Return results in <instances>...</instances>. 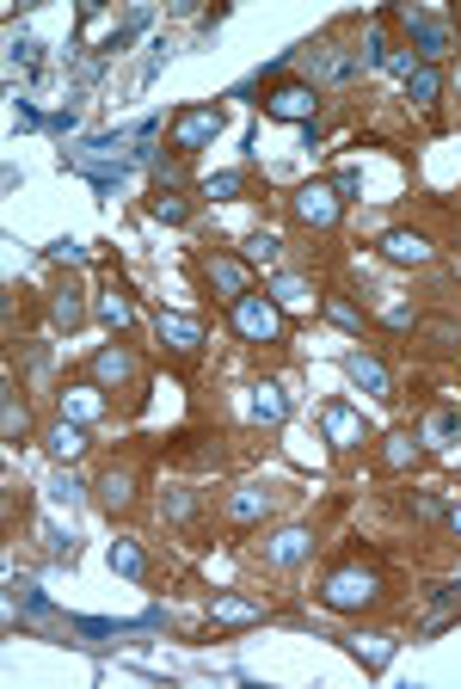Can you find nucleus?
<instances>
[{"label": "nucleus", "mask_w": 461, "mask_h": 689, "mask_svg": "<svg viewBox=\"0 0 461 689\" xmlns=\"http://www.w3.org/2000/svg\"><path fill=\"white\" fill-rule=\"evenodd\" d=\"M290 210H295V222H302V228H314V235H333L338 216H345V197H338V185H326V179H307V185H295Z\"/></svg>", "instance_id": "f257e3e1"}, {"label": "nucleus", "mask_w": 461, "mask_h": 689, "mask_svg": "<svg viewBox=\"0 0 461 689\" xmlns=\"http://www.w3.org/2000/svg\"><path fill=\"white\" fill-rule=\"evenodd\" d=\"M375 597H382V579H375L369 566H338V573H326V585H321L326 610H369Z\"/></svg>", "instance_id": "f03ea898"}, {"label": "nucleus", "mask_w": 461, "mask_h": 689, "mask_svg": "<svg viewBox=\"0 0 461 689\" xmlns=\"http://www.w3.org/2000/svg\"><path fill=\"white\" fill-rule=\"evenodd\" d=\"M222 136V105H191L172 117L167 142H172V155H198V148H210V142Z\"/></svg>", "instance_id": "7ed1b4c3"}, {"label": "nucleus", "mask_w": 461, "mask_h": 689, "mask_svg": "<svg viewBox=\"0 0 461 689\" xmlns=\"http://www.w3.org/2000/svg\"><path fill=\"white\" fill-rule=\"evenodd\" d=\"M198 271H203V283H210V290L228 302V308H234L240 296H252V266H246V259H234V252H203Z\"/></svg>", "instance_id": "20e7f679"}, {"label": "nucleus", "mask_w": 461, "mask_h": 689, "mask_svg": "<svg viewBox=\"0 0 461 689\" xmlns=\"http://www.w3.org/2000/svg\"><path fill=\"white\" fill-rule=\"evenodd\" d=\"M259 105H265V117H277V124H314V117H321V93H314L307 80H283V87H271Z\"/></svg>", "instance_id": "39448f33"}, {"label": "nucleus", "mask_w": 461, "mask_h": 689, "mask_svg": "<svg viewBox=\"0 0 461 689\" xmlns=\"http://www.w3.org/2000/svg\"><path fill=\"white\" fill-rule=\"evenodd\" d=\"M234 332H240L246 344L283 339V308H277L271 296H240V302H234Z\"/></svg>", "instance_id": "423d86ee"}, {"label": "nucleus", "mask_w": 461, "mask_h": 689, "mask_svg": "<svg viewBox=\"0 0 461 689\" xmlns=\"http://www.w3.org/2000/svg\"><path fill=\"white\" fill-rule=\"evenodd\" d=\"M68 167H75V172H92V179H117V172H123V142H117V136L87 142V148H75V155H68Z\"/></svg>", "instance_id": "0eeeda50"}, {"label": "nucleus", "mask_w": 461, "mask_h": 689, "mask_svg": "<svg viewBox=\"0 0 461 689\" xmlns=\"http://www.w3.org/2000/svg\"><path fill=\"white\" fill-rule=\"evenodd\" d=\"M321 431H326V443H333V450H357V443H369L363 419H357L345 400H326V407H321Z\"/></svg>", "instance_id": "6e6552de"}, {"label": "nucleus", "mask_w": 461, "mask_h": 689, "mask_svg": "<svg viewBox=\"0 0 461 689\" xmlns=\"http://www.w3.org/2000/svg\"><path fill=\"white\" fill-rule=\"evenodd\" d=\"M92 314H99L111 332H130V320H136V302H130V290H123L117 278H105V283H99V296H92Z\"/></svg>", "instance_id": "1a4fd4ad"}, {"label": "nucleus", "mask_w": 461, "mask_h": 689, "mask_svg": "<svg viewBox=\"0 0 461 689\" xmlns=\"http://www.w3.org/2000/svg\"><path fill=\"white\" fill-rule=\"evenodd\" d=\"M400 25L418 37V49H425V63H437L449 49V25L443 19H430V13H418V7H400Z\"/></svg>", "instance_id": "9d476101"}, {"label": "nucleus", "mask_w": 461, "mask_h": 689, "mask_svg": "<svg viewBox=\"0 0 461 689\" xmlns=\"http://www.w3.org/2000/svg\"><path fill=\"white\" fill-rule=\"evenodd\" d=\"M382 259L387 266H430V240L418 228H387L382 235Z\"/></svg>", "instance_id": "9b49d317"}, {"label": "nucleus", "mask_w": 461, "mask_h": 689, "mask_svg": "<svg viewBox=\"0 0 461 689\" xmlns=\"http://www.w3.org/2000/svg\"><path fill=\"white\" fill-rule=\"evenodd\" d=\"M154 332H160V344H172L179 358H198V351H203V327L191 320V314H160Z\"/></svg>", "instance_id": "f8f14e48"}, {"label": "nucleus", "mask_w": 461, "mask_h": 689, "mask_svg": "<svg viewBox=\"0 0 461 689\" xmlns=\"http://www.w3.org/2000/svg\"><path fill=\"white\" fill-rule=\"evenodd\" d=\"M99 413H105V388H99V382H68V388H61V419L92 425Z\"/></svg>", "instance_id": "ddd939ff"}, {"label": "nucleus", "mask_w": 461, "mask_h": 689, "mask_svg": "<svg viewBox=\"0 0 461 689\" xmlns=\"http://www.w3.org/2000/svg\"><path fill=\"white\" fill-rule=\"evenodd\" d=\"M307 554H314V535H307L302 523H290V530H277L271 542H265V561L271 566H302Z\"/></svg>", "instance_id": "4468645a"}, {"label": "nucleus", "mask_w": 461, "mask_h": 689, "mask_svg": "<svg viewBox=\"0 0 461 689\" xmlns=\"http://www.w3.org/2000/svg\"><path fill=\"white\" fill-rule=\"evenodd\" d=\"M271 505H277V486H240L228 499V517L240 523V530H252L259 517H271Z\"/></svg>", "instance_id": "2eb2a0df"}, {"label": "nucleus", "mask_w": 461, "mask_h": 689, "mask_svg": "<svg viewBox=\"0 0 461 689\" xmlns=\"http://www.w3.org/2000/svg\"><path fill=\"white\" fill-rule=\"evenodd\" d=\"M259 615H265L259 597H234V591H222V597L210 603V622H215V628H252Z\"/></svg>", "instance_id": "dca6fc26"}, {"label": "nucleus", "mask_w": 461, "mask_h": 689, "mask_svg": "<svg viewBox=\"0 0 461 689\" xmlns=\"http://www.w3.org/2000/svg\"><path fill=\"white\" fill-rule=\"evenodd\" d=\"M92 382H99V388H123V382H136V358H130L123 344H105V351L92 358Z\"/></svg>", "instance_id": "f3484780"}, {"label": "nucleus", "mask_w": 461, "mask_h": 689, "mask_svg": "<svg viewBox=\"0 0 461 689\" xmlns=\"http://www.w3.org/2000/svg\"><path fill=\"white\" fill-rule=\"evenodd\" d=\"M345 370H351V382H363V394H375V400H394V382H387L382 358H369V351H351V358H345Z\"/></svg>", "instance_id": "a211bd4d"}, {"label": "nucleus", "mask_w": 461, "mask_h": 689, "mask_svg": "<svg viewBox=\"0 0 461 689\" xmlns=\"http://www.w3.org/2000/svg\"><path fill=\"white\" fill-rule=\"evenodd\" d=\"M44 450L56 455V462H80V455H87V431H80L75 419H61L44 431Z\"/></svg>", "instance_id": "6ab92c4d"}, {"label": "nucleus", "mask_w": 461, "mask_h": 689, "mask_svg": "<svg viewBox=\"0 0 461 689\" xmlns=\"http://www.w3.org/2000/svg\"><path fill=\"white\" fill-rule=\"evenodd\" d=\"M265 296H271L277 308H314V302H321V296H314V290H307L302 278H295V271H277V278L265 283Z\"/></svg>", "instance_id": "aec40b11"}, {"label": "nucleus", "mask_w": 461, "mask_h": 689, "mask_svg": "<svg viewBox=\"0 0 461 689\" xmlns=\"http://www.w3.org/2000/svg\"><path fill=\"white\" fill-rule=\"evenodd\" d=\"M413 462H418V438L406 431V425H400V431H387V438H382V468H387V474H406Z\"/></svg>", "instance_id": "412c9836"}, {"label": "nucleus", "mask_w": 461, "mask_h": 689, "mask_svg": "<svg viewBox=\"0 0 461 689\" xmlns=\"http://www.w3.org/2000/svg\"><path fill=\"white\" fill-rule=\"evenodd\" d=\"M283 413H290V394H283V382H259V388H252V419L283 425Z\"/></svg>", "instance_id": "4be33fe9"}, {"label": "nucleus", "mask_w": 461, "mask_h": 689, "mask_svg": "<svg viewBox=\"0 0 461 689\" xmlns=\"http://www.w3.org/2000/svg\"><path fill=\"white\" fill-rule=\"evenodd\" d=\"M92 493H99V505H105V511H123V505H130V493H136V474H130V468H111L105 481L92 486Z\"/></svg>", "instance_id": "5701e85b"}, {"label": "nucleus", "mask_w": 461, "mask_h": 689, "mask_svg": "<svg viewBox=\"0 0 461 689\" xmlns=\"http://www.w3.org/2000/svg\"><path fill=\"white\" fill-rule=\"evenodd\" d=\"M345 646H351V653L363 658L369 671H382L387 658H394V634H351V641H345Z\"/></svg>", "instance_id": "b1692460"}, {"label": "nucleus", "mask_w": 461, "mask_h": 689, "mask_svg": "<svg viewBox=\"0 0 461 689\" xmlns=\"http://www.w3.org/2000/svg\"><path fill=\"white\" fill-rule=\"evenodd\" d=\"M418 339H425L430 351H456L461 327H456V320H443V314H430V320H418Z\"/></svg>", "instance_id": "393cba45"}, {"label": "nucleus", "mask_w": 461, "mask_h": 689, "mask_svg": "<svg viewBox=\"0 0 461 689\" xmlns=\"http://www.w3.org/2000/svg\"><path fill=\"white\" fill-rule=\"evenodd\" d=\"M406 93H413V105H437V93H443V75L430 63H418L413 75H406Z\"/></svg>", "instance_id": "a878e982"}, {"label": "nucleus", "mask_w": 461, "mask_h": 689, "mask_svg": "<svg viewBox=\"0 0 461 689\" xmlns=\"http://www.w3.org/2000/svg\"><path fill=\"white\" fill-rule=\"evenodd\" d=\"M49 320H56V327H61V332H75V327H80V320H87V302H80V296H75V290H61V296H56V302H49Z\"/></svg>", "instance_id": "bb28decb"}, {"label": "nucleus", "mask_w": 461, "mask_h": 689, "mask_svg": "<svg viewBox=\"0 0 461 689\" xmlns=\"http://www.w3.org/2000/svg\"><path fill=\"white\" fill-rule=\"evenodd\" d=\"M425 438H430V443H461V407H443V413H430Z\"/></svg>", "instance_id": "cd10ccee"}, {"label": "nucleus", "mask_w": 461, "mask_h": 689, "mask_svg": "<svg viewBox=\"0 0 461 689\" xmlns=\"http://www.w3.org/2000/svg\"><path fill=\"white\" fill-rule=\"evenodd\" d=\"M111 573H123V579H142V573H148L136 542H111Z\"/></svg>", "instance_id": "c85d7f7f"}, {"label": "nucleus", "mask_w": 461, "mask_h": 689, "mask_svg": "<svg viewBox=\"0 0 461 689\" xmlns=\"http://www.w3.org/2000/svg\"><path fill=\"white\" fill-rule=\"evenodd\" d=\"M148 216H154V222H184V216H191V204H184L179 191L160 185V191H154V204H148Z\"/></svg>", "instance_id": "c756f323"}, {"label": "nucleus", "mask_w": 461, "mask_h": 689, "mask_svg": "<svg viewBox=\"0 0 461 689\" xmlns=\"http://www.w3.org/2000/svg\"><path fill=\"white\" fill-rule=\"evenodd\" d=\"M321 314H326V320H338L345 332H363V314H357L345 296H326V302H321Z\"/></svg>", "instance_id": "7c9ffc66"}, {"label": "nucleus", "mask_w": 461, "mask_h": 689, "mask_svg": "<svg viewBox=\"0 0 461 689\" xmlns=\"http://www.w3.org/2000/svg\"><path fill=\"white\" fill-rule=\"evenodd\" d=\"M277 252H283V240H277V235H252V240H246V259H252V266H271Z\"/></svg>", "instance_id": "2f4dec72"}, {"label": "nucleus", "mask_w": 461, "mask_h": 689, "mask_svg": "<svg viewBox=\"0 0 461 689\" xmlns=\"http://www.w3.org/2000/svg\"><path fill=\"white\" fill-rule=\"evenodd\" d=\"M0 431H7V443H19L31 431V419H25V407L19 400H7V413H0Z\"/></svg>", "instance_id": "473e14b6"}, {"label": "nucleus", "mask_w": 461, "mask_h": 689, "mask_svg": "<svg viewBox=\"0 0 461 689\" xmlns=\"http://www.w3.org/2000/svg\"><path fill=\"white\" fill-rule=\"evenodd\" d=\"M167 517H172V523H191V517H198V493H184V486H179V493H167Z\"/></svg>", "instance_id": "72a5a7b5"}, {"label": "nucleus", "mask_w": 461, "mask_h": 689, "mask_svg": "<svg viewBox=\"0 0 461 689\" xmlns=\"http://www.w3.org/2000/svg\"><path fill=\"white\" fill-rule=\"evenodd\" d=\"M203 191H210V197H240V191H246V172H215Z\"/></svg>", "instance_id": "f704fd0d"}, {"label": "nucleus", "mask_w": 461, "mask_h": 689, "mask_svg": "<svg viewBox=\"0 0 461 689\" xmlns=\"http://www.w3.org/2000/svg\"><path fill=\"white\" fill-rule=\"evenodd\" d=\"M49 493H56L61 505H75V499H80V481H75V474H56V486H49Z\"/></svg>", "instance_id": "c9c22d12"}, {"label": "nucleus", "mask_w": 461, "mask_h": 689, "mask_svg": "<svg viewBox=\"0 0 461 689\" xmlns=\"http://www.w3.org/2000/svg\"><path fill=\"white\" fill-rule=\"evenodd\" d=\"M449 535H456V542H461V499L449 505Z\"/></svg>", "instance_id": "e433bc0d"}]
</instances>
